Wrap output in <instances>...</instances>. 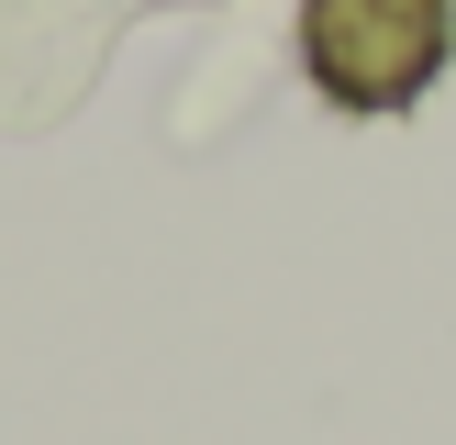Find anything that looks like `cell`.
I'll use <instances>...</instances> for the list:
<instances>
[{"mask_svg": "<svg viewBox=\"0 0 456 445\" xmlns=\"http://www.w3.org/2000/svg\"><path fill=\"white\" fill-rule=\"evenodd\" d=\"M445 44V0H301V67L334 111H412Z\"/></svg>", "mask_w": 456, "mask_h": 445, "instance_id": "6da1fadb", "label": "cell"}]
</instances>
